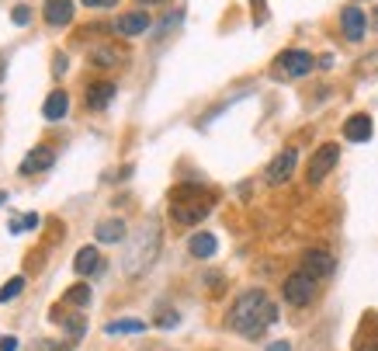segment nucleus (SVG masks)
I'll return each mask as SVG.
<instances>
[{"instance_id": "393cba45", "label": "nucleus", "mask_w": 378, "mask_h": 351, "mask_svg": "<svg viewBox=\"0 0 378 351\" xmlns=\"http://www.w3.org/2000/svg\"><path fill=\"white\" fill-rule=\"evenodd\" d=\"M11 21H14L18 28H25V25L32 21V7H28V4H18V7L11 11Z\"/></svg>"}, {"instance_id": "2f4dec72", "label": "nucleus", "mask_w": 378, "mask_h": 351, "mask_svg": "<svg viewBox=\"0 0 378 351\" xmlns=\"http://www.w3.org/2000/svg\"><path fill=\"white\" fill-rule=\"evenodd\" d=\"M4 77H7V59L0 56V84H4Z\"/></svg>"}, {"instance_id": "a878e982", "label": "nucleus", "mask_w": 378, "mask_h": 351, "mask_svg": "<svg viewBox=\"0 0 378 351\" xmlns=\"http://www.w3.org/2000/svg\"><path fill=\"white\" fill-rule=\"evenodd\" d=\"M52 73H56V77H63V73H66V56H63V52H56V56H52Z\"/></svg>"}, {"instance_id": "473e14b6", "label": "nucleus", "mask_w": 378, "mask_h": 351, "mask_svg": "<svg viewBox=\"0 0 378 351\" xmlns=\"http://www.w3.org/2000/svg\"><path fill=\"white\" fill-rule=\"evenodd\" d=\"M4 202H7V195H4V191H0V206H4Z\"/></svg>"}, {"instance_id": "b1692460", "label": "nucleus", "mask_w": 378, "mask_h": 351, "mask_svg": "<svg viewBox=\"0 0 378 351\" xmlns=\"http://www.w3.org/2000/svg\"><path fill=\"white\" fill-rule=\"evenodd\" d=\"M39 216L35 213H28V216H14L11 220V233H21V230H39Z\"/></svg>"}, {"instance_id": "9b49d317", "label": "nucleus", "mask_w": 378, "mask_h": 351, "mask_svg": "<svg viewBox=\"0 0 378 351\" xmlns=\"http://www.w3.org/2000/svg\"><path fill=\"white\" fill-rule=\"evenodd\" d=\"M42 18H45V25H52V28L70 25L73 21V0H45Z\"/></svg>"}, {"instance_id": "6e6552de", "label": "nucleus", "mask_w": 378, "mask_h": 351, "mask_svg": "<svg viewBox=\"0 0 378 351\" xmlns=\"http://www.w3.org/2000/svg\"><path fill=\"white\" fill-rule=\"evenodd\" d=\"M295 164H298V150H281L271 164H267V171H264V177H267V184H285L288 177L295 174Z\"/></svg>"}, {"instance_id": "bb28decb", "label": "nucleus", "mask_w": 378, "mask_h": 351, "mask_svg": "<svg viewBox=\"0 0 378 351\" xmlns=\"http://www.w3.org/2000/svg\"><path fill=\"white\" fill-rule=\"evenodd\" d=\"M157 323H160V327H177V323H181V316H177V313H164Z\"/></svg>"}, {"instance_id": "a211bd4d", "label": "nucleus", "mask_w": 378, "mask_h": 351, "mask_svg": "<svg viewBox=\"0 0 378 351\" xmlns=\"http://www.w3.org/2000/svg\"><path fill=\"white\" fill-rule=\"evenodd\" d=\"M94 237H97L101 244H118V240H126V222L122 220H101L97 230H94Z\"/></svg>"}, {"instance_id": "4468645a", "label": "nucleus", "mask_w": 378, "mask_h": 351, "mask_svg": "<svg viewBox=\"0 0 378 351\" xmlns=\"http://www.w3.org/2000/svg\"><path fill=\"white\" fill-rule=\"evenodd\" d=\"M115 84L111 81H97V84H90L87 88V108H94V112H104L111 101H115Z\"/></svg>"}, {"instance_id": "9d476101", "label": "nucleus", "mask_w": 378, "mask_h": 351, "mask_svg": "<svg viewBox=\"0 0 378 351\" xmlns=\"http://www.w3.org/2000/svg\"><path fill=\"white\" fill-rule=\"evenodd\" d=\"M302 271L312 275L316 282H319V278H330L336 271L334 254H327V251H305V254H302Z\"/></svg>"}, {"instance_id": "f8f14e48", "label": "nucleus", "mask_w": 378, "mask_h": 351, "mask_svg": "<svg viewBox=\"0 0 378 351\" xmlns=\"http://www.w3.org/2000/svg\"><path fill=\"white\" fill-rule=\"evenodd\" d=\"M52 164H56V150L42 143V146H35V150L21 160V174H39V171H49Z\"/></svg>"}, {"instance_id": "6ab92c4d", "label": "nucleus", "mask_w": 378, "mask_h": 351, "mask_svg": "<svg viewBox=\"0 0 378 351\" xmlns=\"http://www.w3.org/2000/svg\"><path fill=\"white\" fill-rule=\"evenodd\" d=\"M215 247H219V244H215V237H212V233H195V237L188 240V251H191L195 258H212V254H215Z\"/></svg>"}, {"instance_id": "5701e85b", "label": "nucleus", "mask_w": 378, "mask_h": 351, "mask_svg": "<svg viewBox=\"0 0 378 351\" xmlns=\"http://www.w3.org/2000/svg\"><path fill=\"white\" fill-rule=\"evenodd\" d=\"M21 289H25V278H21V275L7 278V282H4V289H0V303H11V299H18V296H21Z\"/></svg>"}, {"instance_id": "0eeeda50", "label": "nucleus", "mask_w": 378, "mask_h": 351, "mask_svg": "<svg viewBox=\"0 0 378 351\" xmlns=\"http://www.w3.org/2000/svg\"><path fill=\"white\" fill-rule=\"evenodd\" d=\"M274 66H278L285 77H305V73L316 66V59H312V52H305V49H285V52L274 59Z\"/></svg>"}, {"instance_id": "39448f33", "label": "nucleus", "mask_w": 378, "mask_h": 351, "mask_svg": "<svg viewBox=\"0 0 378 351\" xmlns=\"http://www.w3.org/2000/svg\"><path fill=\"white\" fill-rule=\"evenodd\" d=\"M281 292H285L288 307H309V303L316 299V278H312V275H305V271H295V275L285 278Z\"/></svg>"}, {"instance_id": "c85d7f7f", "label": "nucleus", "mask_w": 378, "mask_h": 351, "mask_svg": "<svg viewBox=\"0 0 378 351\" xmlns=\"http://www.w3.org/2000/svg\"><path fill=\"white\" fill-rule=\"evenodd\" d=\"M118 0H84V7H115Z\"/></svg>"}, {"instance_id": "1a4fd4ad", "label": "nucleus", "mask_w": 378, "mask_h": 351, "mask_svg": "<svg viewBox=\"0 0 378 351\" xmlns=\"http://www.w3.org/2000/svg\"><path fill=\"white\" fill-rule=\"evenodd\" d=\"M340 28H343V39L347 42H361L365 32H368V18L361 7H343L340 11Z\"/></svg>"}, {"instance_id": "72a5a7b5", "label": "nucleus", "mask_w": 378, "mask_h": 351, "mask_svg": "<svg viewBox=\"0 0 378 351\" xmlns=\"http://www.w3.org/2000/svg\"><path fill=\"white\" fill-rule=\"evenodd\" d=\"M139 4H160V0H139Z\"/></svg>"}, {"instance_id": "dca6fc26", "label": "nucleus", "mask_w": 378, "mask_h": 351, "mask_svg": "<svg viewBox=\"0 0 378 351\" xmlns=\"http://www.w3.org/2000/svg\"><path fill=\"white\" fill-rule=\"evenodd\" d=\"M73 268H77V275H97L104 268V258L97 254V247H80L73 258Z\"/></svg>"}, {"instance_id": "2eb2a0df", "label": "nucleus", "mask_w": 378, "mask_h": 351, "mask_svg": "<svg viewBox=\"0 0 378 351\" xmlns=\"http://www.w3.org/2000/svg\"><path fill=\"white\" fill-rule=\"evenodd\" d=\"M372 132H375V126H372L368 115H350L343 122V139H350V143H368Z\"/></svg>"}, {"instance_id": "7ed1b4c3", "label": "nucleus", "mask_w": 378, "mask_h": 351, "mask_svg": "<svg viewBox=\"0 0 378 351\" xmlns=\"http://www.w3.org/2000/svg\"><path fill=\"white\" fill-rule=\"evenodd\" d=\"M212 213V195L198 184H181L170 195V220L177 226H198Z\"/></svg>"}, {"instance_id": "ddd939ff", "label": "nucleus", "mask_w": 378, "mask_h": 351, "mask_svg": "<svg viewBox=\"0 0 378 351\" xmlns=\"http://www.w3.org/2000/svg\"><path fill=\"white\" fill-rule=\"evenodd\" d=\"M146 28H150V14H146V11H128V14H122V18L115 21V32H118V35H126V39L142 35Z\"/></svg>"}, {"instance_id": "f257e3e1", "label": "nucleus", "mask_w": 378, "mask_h": 351, "mask_svg": "<svg viewBox=\"0 0 378 351\" xmlns=\"http://www.w3.org/2000/svg\"><path fill=\"white\" fill-rule=\"evenodd\" d=\"M274 320H278V307L264 289H247L229 309V327L243 338H260Z\"/></svg>"}, {"instance_id": "4be33fe9", "label": "nucleus", "mask_w": 378, "mask_h": 351, "mask_svg": "<svg viewBox=\"0 0 378 351\" xmlns=\"http://www.w3.org/2000/svg\"><path fill=\"white\" fill-rule=\"evenodd\" d=\"M63 303H66V307H87V303H90V289H87V285H70L66 296H63Z\"/></svg>"}, {"instance_id": "c756f323", "label": "nucleus", "mask_w": 378, "mask_h": 351, "mask_svg": "<svg viewBox=\"0 0 378 351\" xmlns=\"http://www.w3.org/2000/svg\"><path fill=\"white\" fill-rule=\"evenodd\" d=\"M39 345H42V351H70V345H66V348H56V341H39Z\"/></svg>"}, {"instance_id": "7c9ffc66", "label": "nucleus", "mask_w": 378, "mask_h": 351, "mask_svg": "<svg viewBox=\"0 0 378 351\" xmlns=\"http://www.w3.org/2000/svg\"><path fill=\"white\" fill-rule=\"evenodd\" d=\"M267 351H292V345H288V341H274Z\"/></svg>"}, {"instance_id": "20e7f679", "label": "nucleus", "mask_w": 378, "mask_h": 351, "mask_svg": "<svg viewBox=\"0 0 378 351\" xmlns=\"http://www.w3.org/2000/svg\"><path fill=\"white\" fill-rule=\"evenodd\" d=\"M87 56H90V63L101 66V70H115V66H126L128 63V49L122 42H115V39L94 42L87 49Z\"/></svg>"}, {"instance_id": "412c9836", "label": "nucleus", "mask_w": 378, "mask_h": 351, "mask_svg": "<svg viewBox=\"0 0 378 351\" xmlns=\"http://www.w3.org/2000/svg\"><path fill=\"white\" fill-rule=\"evenodd\" d=\"M142 331H146L142 320H111L104 327V334H142Z\"/></svg>"}, {"instance_id": "f03ea898", "label": "nucleus", "mask_w": 378, "mask_h": 351, "mask_svg": "<svg viewBox=\"0 0 378 351\" xmlns=\"http://www.w3.org/2000/svg\"><path fill=\"white\" fill-rule=\"evenodd\" d=\"M160 244H164V233H160V222L157 220H146L126 244V254H122V271L128 278H139L146 275L157 258H160Z\"/></svg>"}, {"instance_id": "423d86ee", "label": "nucleus", "mask_w": 378, "mask_h": 351, "mask_svg": "<svg viewBox=\"0 0 378 351\" xmlns=\"http://www.w3.org/2000/svg\"><path fill=\"white\" fill-rule=\"evenodd\" d=\"M336 160H340V146H336V143H323V146L312 153V160H309V184H319V181L336 167Z\"/></svg>"}, {"instance_id": "f3484780", "label": "nucleus", "mask_w": 378, "mask_h": 351, "mask_svg": "<svg viewBox=\"0 0 378 351\" xmlns=\"http://www.w3.org/2000/svg\"><path fill=\"white\" fill-rule=\"evenodd\" d=\"M66 112H70V94H66V90H52V94L45 97L42 115L49 119V122H59Z\"/></svg>"}, {"instance_id": "aec40b11", "label": "nucleus", "mask_w": 378, "mask_h": 351, "mask_svg": "<svg viewBox=\"0 0 378 351\" xmlns=\"http://www.w3.org/2000/svg\"><path fill=\"white\" fill-rule=\"evenodd\" d=\"M52 320H56V323H63L70 338H80V334H84V331H87V320H84V316H66V313H59V309H52Z\"/></svg>"}, {"instance_id": "cd10ccee", "label": "nucleus", "mask_w": 378, "mask_h": 351, "mask_svg": "<svg viewBox=\"0 0 378 351\" xmlns=\"http://www.w3.org/2000/svg\"><path fill=\"white\" fill-rule=\"evenodd\" d=\"M0 351H18V338H0Z\"/></svg>"}]
</instances>
